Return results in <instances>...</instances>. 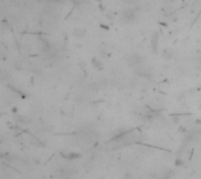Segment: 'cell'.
Masks as SVG:
<instances>
[{
	"mask_svg": "<svg viewBox=\"0 0 201 179\" xmlns=\"http://www.w3.org/2000/svg\"><path fill=\"white\" fill-rule=\"evenodd\" d=\"M85 29H81V28H75L74 29V35L75 36H84L85 35Z\"/></svg>",
	"mask_w": 201,
	"mask_h": 179,
	"instance_id": "2",
	"label": "cell"
},
{
	"mask_svg": "<svg viewBox=\"0 0 201 179\" xmlns=\"http://www.w3.org/2000/svg\"><path fill=\"white\" fill-rule=\"evenodd\" d=\"M123 1H126V3H128V4H133L135 0H123Z\"/></svg>",
	"mask_w": 201,
	"mask_h": 179,
	"instance_id": "3",
	"label": "cell"
},
{
	"mask_svg": "<svg viewBox=\"0 0 201 179\" xmlns=\"http://www.w3.org/2000/svg\"><path fill=\"white\" fill-rule=\"evenodd\" d=\"M135 19H137V13L133 8H127L121 13V21L125 24L133 22Z\"/></svg>",
	"mask_w": 201,
	"mask_h": 179,
	"instance_id": "1",
	"label": "cell"
}]
</instances>
